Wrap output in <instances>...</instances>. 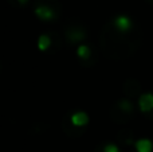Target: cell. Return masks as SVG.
I'll use <instances>...</instances> for the list:
<instances>
[{"label":"cell","instance_id":"6da1fadb","mask_svg":"<svg viewBox=\"0 0 153 152\" xmlns=\"http://www.w3.org/2000/svg\"><path fill=\"white\" fill-rule=\"evenodd\" d=\"M100 42L101 48L108 58L124 59L137 48L140 43V32L134 31L133 34H121L109 23L101 32Z\"/></svg>","mask_w":153,"mask_h":152},{"label":"cell","instance_id":"7a4b0ae2","mask_svg":"<svg viewBox=\"0 0 153 152\" xmlns=\"http://www.w3.org/2000/svg\"><path fill=\"white\" fill-rule=\"evenodd\" d=\"M134 113V107L133 104L126 98L118 100L116 104L113 105V108L110 109V117L114 123L124 124L128 120H130V117Z\"/></svg>","mask_w":153,"mask_h":152},{"label":"cell","instance_id":"3957f363","mask_svg":"<svg viewBox=\"0 0 153 152\" xmlns=\"http://www.w3.org/2000/svg\"><path fill=\"white\" fill-rule=\"evenodd\" d=\"M110 24L113 26V28L116 31L121 32V34H133L134 31H137L134 26V22L126 15H118L110 22Z\"/></svg>","mask_w":153,"mask_h":152},{"label":"cell","instance_id":"277c9868","mask_svg":"<svg viewBox=\"0 0 153 152\" xmlns=\"http://www.w3.org/2000/svg\"><path fill=\"white\" fill-rule=\"evenodd\" d=\"M35 15L43 22H53L58 18L59 11L56 8H54L53 5L45 4V3H38L34 8Z\"/></svg>","mask_w":153,"mask_h":152},{"label":"cell","instance_id":"5b68a950","mask_svg":"<svg viewBox=\"0 0 153 152\" xmlns=\"http://www.w3.org/2000/svg\"><path fill=\"white\" fill-rule=\"evenodd\" d=\"M65 35H66L67 43L76 45V43H81L86 39L87 32L82 26H70V27H66Z\"/></svg>","mask_w":153,"mask_h":152},{"label":"cell","instance_id":"8992f818","mask_svg":"<svg viewBox=\"0 0 153 152\" xmlns=\"http://www.w3.org/2000/svg\"><path fill=\"white\" fill-rule=\"evenodd\" d=\"M76 53H78V58L87 66H91V65H94L97 62V59H94L95 53L93 51V47L90 45H87V43H81Z\"/></svg>","mask_w":153,"mask_h":152},{"label":"cell","instance_id":"52a82bcc","mask_svg":"<svg viewBox=\"0 0 153 152\" xmlns=\"http://www.w3.org/2000/svg\"><path fill=\"white\" fill-rule=\"evenodd\" d=\"M138 108L143 113L153 116V93H145L138 97Z\"/></svg>","mask_w":153,"mask_h":152},{"label":"cell","instance_id":"ba28073f","mask_svg":"<svg viewBox=\"0 0 153 152\" xmlns=\"http://www.w3.org/2000/svg\"><path fill=\"white\" fill-rule=\"evenodd\" d=\"M62 129H63V132L69 137H75V139L79 137V136H82L83 132H85V129L76 128L75 125H73L71 121H70V118H69V115H67L66 117L63 118V121H62Z\"/></svg>","mask_w":153,"mask_h":152},{"label":"cell","instance_id":"9c48e42d","mask_svg":"<svg viewBox=\"0 0 153 152\" xmlns=\"http://www.w3.org/2000/svg\"><path fill=\"white\" fill-rule=\"evenodd\" d=\"M69 118L73 125H75L76 128H82V129H85V127L89 123V116L85 112H79V110L78 112H74V113H70Z\"/></svg>","mask_w":153,"mask_h":152},{"label":"cell","instance_id":"30bf717a","mask_svg":"<svg viewBox=\"0 0 153 152\" xmlns=\"http://www.w3.org/2000/svg\"><path fill=\"white\" fill-rule=\"evenodd\" d=\"M134 152H153V142L149 139H140L134 142Z\"/></svg>","mask_w":153,"mask_h":152},{"label":"cell","instance_id":"8fae6325","mask_svg":"<svg viewBox=\"0 0 153 152\" xmlns=\"http://www.w3.org/2000/svg\"><path fill=\"white\" fill-rule=\"evenodd\" d=\"M117 137H118V142L122 143V144L125 145H130L133 144V133L132 131H129V129H122V131L118 132V135H117Z\"/></svg>","mask_w":153,"mask_h":152},{"label":"cell","instance_id":"7c38bea8","mask_svg":"<svg viewBox=\"0 0 153 152\" xmlns=\"http://www.w3.org/2000/svg\"><path fill=\"white\" fill-rule=\"evenodd\" d=\"M51 45H53V40H51V38L48 34L40 35L39 39H38V47H39L42 51H47V48L51 47Z\"/></svg>","mask_w":153,"mask_h":152},{"label":"cell","instance_id":"4fadbf2b","mask_svg":"<svg viewBox=\"0 0 153 152\" xmlns=\"http://www.w3.org/2000/svg\"><path fill=\"white\" fill-rule=\"evenodd\" d=\"M94 152H120V148L113 143H102L98 145Z\"/></svg>","mask_w":153,"mask_h":152},{"label":"cell","instance_id":"5bb4252c","mask_svg":"<svg viewBox=\"0 0 153 152\" xmlns=\"http://www.w3.org/2000/svg\"><path fill=\"white\" fill-rule=\"evenodd\" d=\"M27 1H28V0H18V3H19V4H20V5L26 4V3H27Z\"/></svg>","mask_w":153,"mask_h":152}]
</instances>
